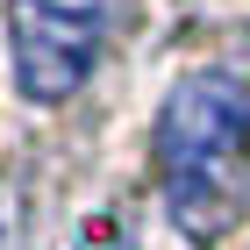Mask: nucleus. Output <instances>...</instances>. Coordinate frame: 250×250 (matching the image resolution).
<instances>
[{"label": "nucleus", "instance_id": "nucleus-3", "mask_svg": "<svg viewBox=\"0 0 250 250\" xmlns=\"http://www.w3.org/2000/svg\"><path fill=\"white\" fill-rule=\"evenodd\" d=\"M72 250H129V222L122 214H86V229H79Z\"/></svg>", "mask_w": 250, "mask_h": 250}, {"label": "nucleus", "instance_id": "nucleus-1", "mask_svg": "<svg viewBox=\"0 0 250 250\" xmlns=\"http://www.w3.org/2000/svg\"><path fill=\"white\" fill-rule=\"evenodd\" d=\"M157 172L186 236L229 229L250 186V72L243 64H200L172 86L157 115Z\"/></svg>", "mask_w": 250, "mask_h": 250}, {"label": "nucleus", "instance_id": "nucleus-4", "mask_svg": "<svg viewBox=\"0 0 250 250\" xmlns=\"http://www.w3.org/2000/svg\"><path fill=\"white\" fill-rule=\"evenodd\" d=\"M0 250H7V214H0Z\"/></svg>", "mask_w": 250, "mask_h": 250}, {"label": "nucleus", "instance_id": "nucleus-2", "mask_svg": "<svg viewBox=\"0 0 250 250\" xmlns=\"http://www.w3.org/2000/svg\"><path fill=\"white\" fill-rule=\"evenodd\" d=\"M100 36H107V0H7L15 86L36 107H58L86 86Z\"/></svg>", "mask_w": 250, "mask_h": 250}]
</instances>
